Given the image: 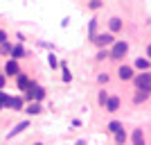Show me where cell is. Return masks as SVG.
<instances>
[{
  "label": "cell",
  "instance_id": "obj_8",
  "mask_svg": "<svg viewBox=\"0 0 151 145\" xmlns=\"http://www.w3.org/2000/svg\"><path fill=\"white\" fill-rule=\"evenodd\" d=\"M16 84H18V88H23V91H27V86H29V77L27 75H23V73H18V75H16Z\"/></svg>",
  "mask_w": 151,
  "mask_h": 145
},
{
  "label": "cell",
  "instance_id": "obj_3",
  "mask_svg": "<svg viewBox=\"0 0 151 145\" xmlns=\"http://www.w3.org/2000/svg\"><path fill=\"white\" fill-rule=\"evenodd\" d=\"M135 86H138L140 91H149V86H151V75H149V70H142V73L135 77Z\"/></svg>",
  "mask_w": 151,
  "mask_h": 145
},
{
  "label": "cell",
  "instance_id": "obj_1",
  "mask_svg": "<svg viewBox=\"0 0 151 145\" xmlns=\"http://www.w3.org/2000/svg\"><path fill=\"white\" fill-rule=\"evenodd\" d=\"M25 98L27 100H36V102H41L45 98V91H43V86H38V84H34L32 82L29 86H27V93H25Z\"/></svg>",
  "mask_w": 151,
  "mask_h": 145
},
{
  "label": "cell",
  "instance_id": "obj_12",
  "mask_svg": "<svg viewBox=\"0 0 151 145\" xmlns=\"http://www.w3.org/2000/svg\"><path fill=\"white\" fill-rule=\"evenodd\" d=\"M133 145H147L145 136H142V129H135V132H133Z\"/></svg>",
  "mask_w": 151,
  "mask_h": 145
},
{
  "label": "cell",
  "instance_id": "obj_13",
  "mask_svg": "<svg viewBox=\"0 0 151 145\" xmlns=\"http://www.w3.org/2000/svg\"><path fill=\"white\" fill-rule=\"evenodd\" d=\"M9 52H12V57L16 59V61H18L20 57H25V50H23V45H14V48H12Z\"/></svg>",
  "mask_w": 151,
  "mask_h": 145
},
{
  "label": "cell",
  "instance_id": "obj_7",
  "mask_svg": "<svg viewBox=\"0 0 151 145\" xmlns=\"http://www.w3.org/2000/svg\"><path fill=\"white\" fill-rule=\"evenodd\" d=\"M5 107L14 109V111H18V109H23V100H20V98H7Z\"/></svg>",
  "mask_w": 151,
  "mask_h": 145
},
{
  "label": "cell",
  "instance_id": "obj_28",
  "mask_svg": "<svg viewBox=\"0 0 151 145\" xmlns=\"http://www.w3.org/2000/svg\"><path fill=\"white\" fill-rule=\"evenodd\" d=\"M75 145H86V141H77V143Z\"/></svg>",
  "mask_w": 151,
  "mask_h": 145
},
{
  "label": "cell",
  "instance_id": "obj_23",
  "mask_svg": "<svg viewBox=\"0 0 151 145\" xmlns=\"http://www.w3.org/2000/svg\"><path fill=\"white\" fill-rule=\"evenodd\" d=\"M99 7H101L99 0H90V9H99Z\"/></svg>",
  "mask_w": 151,
  "mask_h": 145
},
{
  "label": "cell",
  "instance_id": "obj_9",
  "mask_svg": "<svg viewBox=\"0 0 151 145\" xmlns=\"http://www.w3.org/2000/svg\"><path fill=\"white\" fill-rule=\"evenodd\" d=\"M104 107H106V111H111V114H115V111L120 109V100H117V98H108Z\"/></svg>",
  "mask_w": 151,
  "mask_h": 145
},
{
  "label": "cell",
  "instance_id": "obj_4",
  "mask_svg": "<svg viewBox=\"0 0 151 145\" xmlns=\"http://www.w3.org/2000/svg\"><path fill=\"white\" fill-rule=\"evenodd\" d=\"M93 43L104 48V45H113L115 39H113V34H99V36H93Z\"/></svg>",
  "mask_w": 151,
  "mask_h": 145
},
{
  "label": "cell",
  "instance_id": "obj_14",
  "mask_svg": "<svg viewBox=\"0 0 151 145\" xmlns=\"http://www.w3.org/2000/svg\"><path fill=\"white\" fill-rule=\"evenodd\" d=\"M135 68H140V70H149V59H145V57L135 59Z\"/></svg>",
  "mask_w": 151,
  "mask_h": 145
},
{
  "label": "cell",
  "instance_id": "obj_21",
  "mask_svg": "<svg viewBox=\"0 0 151 145\" xmlns=\"http://www.w3.org/2000/svg\"><path fill=\"white\" fill-rule=\"evenodd\" d=\"M47 63H50L52 68H57V57H54V55H50V57H47Z\"/></svg>",
  "mask_w": 151,
  "mask_h": 145
},
{
  "label": "cell",
  "instance_id": "obj_16",
  "mask_svg": "<svg viewBox=\"0 0 151 145\" xmlns=\"http://www.w3.org/2000/svg\"><path fill=\"white\" fill-rule=\"evenodd\" d=\"M108 25H111V32H120V30H122V20H120V18H111V23H108Z\"/></svg>",
  "mask_w": 151,
  "mask_h": 145
},
{
  "label": "cell",
  "instance_id": "obj_10",
  "mask_svg": "<svg viewBox=\"0 0 151 145\" xmlns=\"http://www.w3.org/2000/svg\"><path fill=\"white\" fill-rule=\"evenodd\" d=\"M27 127H29V122H27V120H23V122H20V125H16V127H14V132H9V134H7V138H14V136H16V134H20V132H25Z\"/></svg>",
  "mask_w": 151,
  "mask_h": 145
},
{
  "label": "cell",
  "instance_id": "obj_19",
  "mask_svg": "<svg viewBox=\"0 0 151 145\" xmlns=\"http://www.w3.org/2000/svg\"><path fill=\"white\" fill-rule=\"evenodd\" d=\"M72 79V75H70V70H68V66L63 63V82H70Z\"/></svg>",
  "mask_w": 151,
  "mask_h": 145
},
{
  "label": "cell",
  "instance_id": "obj_29",
  "mask_svg": "<svg viewBox=\"0 0 151 145\" xmlns=\"http://www.w3.org/2000/svg\"><path fill=\"white\" fill-rule=\"evenodd\" d=\"M36 145H43V143H36Z\"/></svg>",
  "mask_w": 151,
  "mask_h": 145
},
{
  "label": "cell",
  "instance_id": "obj_5",
  "mask_svg": "<svg viewBox=\"0 0 151 145\" xmlns=\"http://www.w3.org/2000/svg\"><path fill=\"white\" fill-rule=\"evenodd\" d=\"M5 73L7 75H18L20 73V68H18V61H16V59H12V61H7V66H5Z\"/></svg>",
  "mask_w": 151,
  "mask_h": 145
},
{
  "label": "cell",
  "instance_id": "obj_17",
  "mask_svg": "<svg viewBox=\"0 0 151 145\" xmlns=\"http://www.w3.org/2000/svg\"><path fill=\"white\" fill-rule=\"evenodd\" d=\"M115 143H117V145H124V143H126V134H124V129L115 134Z\"/></svg>",
  "mask_w": 151,
  "mask_h": 145
},
{
  "label": "cell",
  "instance_id": "obj_22",
  "mask_svg": "<svg viewBox=\"0 0 151 145\" xmlns=\"http://www.w3.org/2000/svg\"><path fill=\"white\" fill-rule=\"evenodd\" d=\"M106 100H108L106 91H101V93H99V104H106Z\"/></svg>",
  "mask_w": 151,
  "mask_h": 145
},
{
  "label": "cell",
  "instance_id": "obj_20",
  "mask_svg": "<svg viewBox=\"0 0 151 145\" xmlns=\"http://www.w3.org/2000/svg\"><path fill=\"white\" fill-rule=\"evenodd\" d=\"M7 98H9V95H7V93H2V91H0V109L5 107V102H7Z\"/></svg>",
  "mask_w": 151,
  "mask_h": 145
},
{
  "label": "cell",
  "instance_id": "obj_26",
  "mask_svg": "<svg viewBox=\"0 0 151 145\" xmlns=\"http://www.w3.org/2000/svg\"><path fill=\"white\" fill-rule=\"evenodd\" d=\"M106 57H108V55H106L104 50H99V52H97V59H99V61H101V59H106Z\"/></svg>",
  "mask_w": 151,
  "mask_h": 145
},
{
  "label": "cell",
  "instance_id": "obj_27",
  "mask_svg": "<svg viewBox=\"0 0 151 145\" xmlns=\"http://www.w3.org/2000/svg\"><path fill=\"white\" fill-rule=\"evenodd\" d=\"M5 86V77H0V88Z\"/></svg>",
  "mask_w": 151,
  "mask_h": 145
},
{
  "label": "cell",
  "instance_id": "obj_24",
  "mask_svg": "<svg viewBox=\"0 0 151 145\" xmlns=\"http://www.w3.org/2000/svg\"><path fill=\"white\" fill-rule=\"evenodd\" d=\"M108 82V75H106V73H101V75H99V84H106Z\"/></svg>",
  "mask_w": 151,
  "mask_h": 145
},
{
  "label": "cell",
  "instance_id": "obj_2",
  "mask_svg": "<svg viewBox=\"0 0 151 145\" xmlns=\"http://www.w3.org/2000/svg\"><path fill=\"white\" fill-rule=\"evenodd\" d=\"M126 52H129V43L126 41H115L113 50H111V59H124Z\"/></svg>",
  "mask_w": 151,
  "mask_h": 145
},
{
  "label": "cell",
  "instance_id": "obj_25",
  "mask_svg": "<svg viewBox=\"0 0 151 145\" xmlns=\"http://www.w3.org/2000/svg\"><path fill=\"white\" fill-rule=\"evenodd\" d=\"M5 41H7V32L0 30V43H5Z\"/></svg>",
  "mask_w": 151,
  "mask_h": 145
},
{
  "label": "cell",
  "instance_id": "obj_15",
  "mask_svg": "<svg viewBox=\"0 0 151 145\" xmlns=\"http://www.w3.org/2000/svg\"><path fill=\"white\" fill-rule=\"evenodd\" d=\"M27 114H32V116H38V114H41V104H38V102H32L29 107H27Z\"/></svg>",
  "mask_w": 151,
  "mask_h": 145
},
{
  "label": "cell",
  "instance_id": "obj_6",
  "mask_svg": "<svg viewBox=\"0 0 151 145\" xmlns=\"http://www.w3.org/2000/svg\"><path fill=\"white\" fill-rule=\"evenodd\" d=\"M133 77H135V75H133L131 66H122V68H120V79H122V82H129V79H133Z\"/></svg>",
  "mask_w": 151,
  "mask_h": 145
},
{
  "label": "cell",
  "instance_id": "obj_11",
  "mask_svg": "<svg viewBox=\"0 0 151 145\" xmlns=\"http://www.w3.org/2000/svg\"><path fill=\"white\" fill-rule=\"evenodd\" d=\"M106 129H108L111 134H117V132H122L124 127H122V122H117V120H111V122L106 125Z\"/></svg>",
  "mask_w": 151,
  "mask_h": 145
},
{
  "label": "cell",
  "instance_id": "obj_18",
  "mask_svg": "<svg viewBox=\"0 0 151 145\" xmlns=\"http://www.w3.org/2000/svg\"><path fill=\"white\" fill-rule=\"evenodd\" d=\"M147 98H149V91H140V95H135V102L140 104V102H145Z\"/></svg>",
  "mask_w": 151,
  "mask_h": 145
}]
</instances>
